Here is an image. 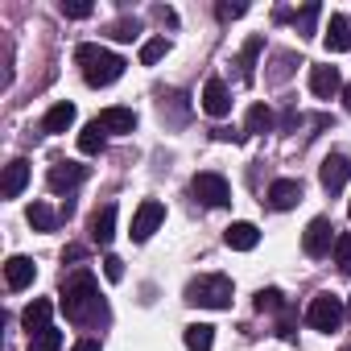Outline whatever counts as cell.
<instances>
[{
    "label": "cell",
    "mask_w": 351,
    "mask_h": 351,
    "mask_svg": "<svg viewBox=\"0 0 351 351\" xmlns=\"http://www.w3.org/2000/svg\"><path fill=\"white\" fill-rule=\"evenodd\" d=\"M58 298H62L58 306H62L66 322H75V326H99V322H108V302L99 298V281L87 269L75 273V277H66Z\"/></svg>",
    "instance_id": "cell-1"
},
{
    "label": "cell",
    "mask_w": 351,
    "mask_h": 351,
    "mask_svg": "<svg viewBox=\"0 0 351 351\" xmlns=\"http://www.w3.org/2000/svg\"><path fill=\"white\" fill-rule=\"evenodd\" d=\"M75 62H79V71H83V79L91 87H112L124 75V66H128L120 54H112L108 46H95V42H83L75 50Z\"/></svg>",
    "instance_id": "cell-2"
},
{
    "label": "cell",
    "mask_w": 351,
    "mask_h": 351,
    "mask_svg": "<svg viewBox=\"0 0 351 351\" xmlns=\"http://www.w3.org/2000/svg\"><path fill=\"white\" fill-rule=\"evenodd\" d=\"M232 277L223 273H203L186 285V302L191 306H203V310H228L232 306Z\"/></svg>",
    "instance_id": "cell-3"
},
{
    "label": "cell",
    "mask_w": 351,
    "mask_h": 351,
    "mask_svg": "<svg viewBox=\"0 0 351 351\" xmlns=\"http://www.w3.org/2000/svg\"><path fill=\"white\" fill-rule=\"evenodd\" d=\"M343 318H347V306H343V298H335V293H318L310 306H306V322L314 326V330H339L343 326Z\"/></svg>",
    "instance_id": "cell-4"
},
{
    "label": "cell",
    "mask_w": 351,
    "mask_h": 351,
    "mask_svg": "<svg viewBox=\"0 0 351 351\" xmlns=\"http://www.w3.org/2000/svg\"><path fill=\"white\" fill-rule=\"evenodd\" d=\"M191 195L203 203V207H228L232 203V186L223 173H195V182H191Z\"/></svg>",
    "instance_id": "cell-5"
},
{
    "label": "cell",
    "mask_w": 351,
    "mask_h": 351,
    "mask_svg": "<svg viewBox=\"0 0 351 351\" xmlns=\"http://www.w3.org/2000/svg\"><path fill=\"white\" fill-rule=\"evenodd\" d=\"M347 178H351V157H347V153H326L322 165H318L322 191H326V195H339V191L347 186Z\"/></svg>",
    "instance_id": "cell-6"
},
{
    "label": "cell",
    "mask_w": 351,
    "mask_h": 351,
    "mask_svg": "<svg viewBox=\"0 0 351 351\" xmlns=\"http://www.w3.org/2000/svg\"><path fill=\"white\" fill-rule=\"evenodd\" d=\"M83 182H87V165H79V161H54V165L46 169V186H50L54 195L75 191V186H83Z\"/></svg>",
    "instance_id": "cell-7"
},
{
    "label": "cell",
    "mask_w": 351,
    "mask_h": 351,
    "mask_svg": "<svg viewBox=\"0 0 351 351\" xmlns=\"http://www.w3.org/2000/svg\"><path fill=\"white\" fill-rule=\"evenodd\" d=\"M161 223H165V207H161L157 199H145V203L132 211V240H136V244H145Z\"/></svg>",
    "instance_id": "cell-8"
},
{
    "label": "cell",
    "mask_w": 351,
    "mask_h": 351,
    "mask_svg": "<svg viewBox=\"0 0 351 351\" xmlns=\"http://www.w3.org/2000/svg\"><path fill=\"white\" fill-rule=\"evenodd\" d=\"M335 223L326 219V215H318V219H310V228H306V236H302V248H306V256H326L330 248H335Z\"/></svg>",
    "instance_id": "cell-9"
},
{
    "label": "cell",
    "mask_w": 351,
    "mask_h": 351,
    "mask_svg": "<svg viewBox=\"0 0 351 351\" xmlns=\"http://www.w3.org/2000/svg\"><path fill=\"white\" fill-rule=\"evenodd\" d=\"M203 112L215 116V120H223L232 112V91H228L223 79H207V87H203Z\"/></svg>",
    "instance_id": "cell-10"
},
{
    "label": "cell",
    "mask_w": 351,
    "mask_h": 351,
    "mask_svg": "<svg viewBox=\"0 0 351 351\" xmlns=\"http://www.w3.org/2000/svg\"><path fill=\"white\" fill-rule=\"evenodd\" d=\"M95 124H99L104 132H112V136H128V132L136 128V112H132V108H116V104H112V108H104V112L95 116Z\"/></svg>",
    "instance_id": "cell-11"
},
{
    "label": "cell",
    "mask_w": 351,
    "mask_h": 351,
    "mask_svg": "<svg viewBox=\"0 0 351 351\" xmlns=\"http://www.w3.org/2000/svg\"><path fill=\"white\" fill-rule=\"evenodd\" d=\"M310 91H314L318 99L343 95V75H339V66H310Z\"/></svg>",
    "instance_id": "cell-12"
},
{
    "label": "cell",
    "mask_w": 351,
    "mask_h": 351,
    "mask_svg": "<svg viewBox=\"0 0 351 351\" xmlns=\"http://www.w3.org/2000/svg\"><path fill=\"white\" fill-rule=\"evenodd\" d=\"M298 203H302V182L298 178H277L269 186V207L273 211H293Z\"/></svg>",
    "instance_id": "cell-13"
},
{
    "label": "cell",
    "mask_w": 351,
    "mask_h": 351,
    "mask_svg": "<svg viewBox=\"0 0 351 351\" xmlns=\"http://www.w3.org/2000/svg\"><path fill=\"white\" fill-rule=\"evenodd\" d=\"M25 182H29V161H25V157H13V161L5 165V182H0V195H5V199H17V195L25 191Z\"/></svg>",
    "instance_id": "cell-14"
},
{
    "label": "cell",
    "mask_w": 351,
    "mask_h": 351,
    "mask_svg": "<svg viewBox=\"0 0 351 351\" xmlns=\"http://www.w3.org/2000/svg\"><path fill=\"white\" fill-rule=\"evenodd\" d=\"M50 314H54V302H46V298H34V302L25 306L21 322H25L29 339H34V335H42V330H50Z\"/></svg>",
    "instance_id": "cell-15"
},
{
    "label": "cell",
    "mask_w": 351,
    "mask_h": 351,
    "mask_svg": "<svg viewBox=\"0 0 351 351\" xmlns=\"http://www.w3.org/2000/svg\"><path fill=\"white\" fill-rule=\"evenodd\" d=\"M326 50L330 54H343V50H351V17H343V13H335L330 21H326Z\"/></svg>",
    "instance_id": "cell-16"
},
{
    "label": "cell",
    "mask_w": 351,
    "mask_h": 351,
    "mask_svg": "<svg viewBox=\"0 0 351 351\" xmlns=\"http://www.w3.org/2000/svg\"><path fill=\"white\" fill-rule=\"evenodd\" d=\"M112 236H116V203H104L91 215V240L95 244H112Z\"/></svg>",
    "instance_id": "cell-17"
},
{
    "label": "cell",
    "mask_w": 351,
    "mask_h": 351,
    "mask_svg": "<svg viewBox=\"0 0 351 351\" xmlns=\"http://www.w3.org/2000/svg\"><path fill=\"white\" fill-rule=\"evenodd\" d=\"M223 240H228L232 252H252V248L261 244V232H256V223H232V228L223 232Z\"/></svg>",
    "instance_id": "cell-18"
},
{
    "label": "cell",
    "mask_w": 351,
    "mask_h": 351,
    "mask_svg": "<svg viewBox=\"0 0 351 351\" xmlns=\"http://www.w3.org/2000/svg\"><path fill=\"white\" fill-rule=\"evenodd\" d=\"M34 277H38V269H34L29 256H9V265H5L9 289H25V285H34Z\"/></svg>",
    "instance_id": "cell-19"
},
{
    "label": "cell",
    "mask_w": 351,
    "mask_h": 351,
    "mask_svg": "<svg viewBox=\"0 0 351 351\" xmlns=\"http://www.w3.org/2000/svg\"><path fill=\"white\" fill-rule=\"evenodd\" d=\"M75 116H79V112H75V104H66V99H62V104H54V108L46 112L42 132H66V128L75 124Z\"/></svg>",
    "instance_id": "cell-20"
},
{
    "label": "cell",
    "mask_w": 351,
    "mask_h": 351,
    "mask_svg": "<svg viewBox=\"0 0 351 351\" xmlns=\"http://www.w3.org/2000/svg\"><path fill=\"white\" fill-rule=\"evenodd\" d=\"M182 339H186L191 351H211V347H215V326H207V322H191V326L182 330Z\"/></svg>",
    "instance_id": "cell-21"
},
{
    "label": "cell",
    "mask_w": 351,
    "mask_h": 351,
    "mask_svg": "<svg viewBox=\"0 0 351 351\" xmlns=\"http://www.w3.org/2000/svg\"><path fill=\"white\" fill-rule=\"evenodd\" d=\"M104 145H108V132L91 120L83 132H79V153H87V157H95V153H104Z\"/></svg>",
    "instance_id": "cell-22"
},
{
    "label": "cell",
    "mask_w": 351,
    "mask_h": 351,
    "mask_svg": "<svg viewBox=\"0 0 351 351\" xmlns=\"http://www.w3.org/2000/svg\"><path fill=\"white\" fill-rule=\"evenodd\" d=\"M273 128V108L269 104H252L244 116V132H269Z\"/></svg>",
    "instance_id": "cell-23"
},
{
    "label": "cell",
    "mask_w": 351,
    "mask_h": 351,
    "mask_svg": "<svg viewBox=\"0 0 351 351\" xmlns=\"http://www.w3.org/2000/svg\"><path fill=\"white\" fill-rule=\"evenodd\" d=\"M261 46H265L261 38H248V42H244V50H240V58H236V66H240V79H244V83H252V66H256Z\"/></svg>",
    "instance_id": "cell-24"
},
{
    "label": "cell",
    "mask_w": 351,
    "mask_h": 351,
    "mask_svg": "<svg viewBox=\"0 0 351 351\" xmlns=\"http://www.w3.org/2000/svg\"><path fill=\"white\" fill-rule=\"evenodd\" d=\"M25 219H29L34 232H54V228H58V215H54L46 203H34V207L25 211Z\"/></svg>",
    "instance_id": "cell-25"
},
{
    "label": "cell",
    "mask_w": 351,
    "mask_h": 351,
    "mask_svg": "<svg viewBox=\"0 0 351 351\" xmlns=\"http://www.w3.org/2000/svg\"><path fill=\"white\" fill-rule=\"evenodd\" d=\"M318 17H322V5H314V0H310V5H306L302 13H293V25H298V34H302V38H314V25H318Z\"/></svg>",
    "instance_id": "cell-26"
},
{
    "label": "cell",
    "mask_w": 351,
    "mask_h": 351,
    "mask_svg": "<svg viewBox=\"0 0 351 351\" xmlns=\"http://www.w3.org/2000/svg\"><path fill=\"white\" fill-rule=\"evenodd\" d=\"M136 34H141V21H136V17H120V21L108 25V38H112V42H132Z\"/></svg>",
    "instance_id": "cell-27"
},
{
    "label": "cell",
    "mask_w": 351,
    "mask_h": 351,
    "mask_svg": "<svg viewBox=\"0 0 351 351\" xmlns=\"http://www.w3.org/2000/svg\"><path fill=\"white\" fill-rule=\"evenodd\" d=\"M58 13H62V17H71V21H87V17L95 13V5H91V0H62Z\"/></svg>",
    "instance_id": "cell-28"
},
{
    "label": "cell",
    "mask_w": 351,
    "mask_h": 351,
    "mask_svg": "<svg viewBox=\"0 0 351 351\" xmlns=\"http://www.w3.org/2000/svg\"><path fill=\"white\" fill-rule=\"evenodd\" d=\"M256 310H261V314H277V310H289V306H285L281 289H261V293H256Z\"/></svg>",
    "instance_id": "cell-29"
},
{
    "label": "cell",
    "mask_w": 351,
    "mask_h": 351,
    "mask_svg": "<svg viewBox=\"0 0 351 351\" xmlns=\"http://www.w3.org/2000/svg\"><path fill=\"white\" fill-rule=\"evenodd\" d=\"M165 50H169V42H165V38H149V42L141 46V62H145V66H153V62H161V58H165Z\"/></svg>",
    "instance_id": "cell-30"
},
{
    "label": "cell",
    "mask_w": 351,
    "mask_h": 351,
    "mask_svg": "<svg viewBox=\"0 0 351 351\" xmlns=\"http://www.w3.org/2000/svg\"><path fill=\"white\" fill-rule=\"evenodd\" d=\"M58 347H62V330H54V326L29 339V351H58Z\"/></svg>",
    "instance_id": "cell-31"
},
{
    "label": "cell",
    "mask_w": 351,
    "mask_h": 351,
    "mask_svg": "<svg viewBox=\"0 0 351 351\" xmlns=\"http://www.w3.org/2000/svg\"><path fill=\"white\" fill-rule=\"evenodd\" d=\"M335 265H339L343 273H351V232H343V236L335 240Z\"/></svg>",
    "instance_id": "cell-32"
},
{
    "label": "cell",
    "mask_w": 351,
    "mask_h": 351,
    "mask_svg": "<svg viewBox=\"0 0 351 351\" xmlns=\"http://www.w3.org/2000/svg\"><path fill=\"white\" fill-rule=\"evenodd\" d=\"M244 13H248L244 0H240V5H228V0H219V5H215V17H219V21H236V17H244Z\"/></svg>",
    "instance_id": "cell-33"
},
{
    "label": "cell",
    "mask_w": 351,
    "mask_h": 351,
    "mask_svg": "<svg viewBox=\"0 0 351 351\" xmlns=\"http://www.w3.org/2000/svg\"><path fill=\"white\" fill-rule=\"evenodd\" d=\"M104 277L108 281H120L124 277V261L120 256H104Z\"/></svg>",
    "instance_id": "cell-34"
},
{
    "label": "cell",
    "mask_w": 351,
    "mask_h": 351,
    "mask_svg": "<svg viewBox=\"0 0 351 351\" xmlns=\"http://www.w3.org/2000/svg\"><path fill=\"white\" fill-rule=\"evenodd\" d=\"M153 21H161V25H169V29H173V25H178V13L165 9V5H157V9H153Z\"/></svg>",
    "instance_id": "cell-35"
},
{
    "label": "cell",
    "mask_w": 351,
    "mask_h": 351,
    "mask_svg": "<svg viewBox=\"0 0 351 351\" xmlns=\"http://www.w3.org/2000/svg\"><path fill=\"white\" fill-rule=\"evenodd\" d=\"M289 66H293V54H281V58H277V71H273V83L289 79Z\"/></svg>",
    "instance_id": "cell-36"
},
{
    "label": "cell",
    "mask_w": 351,
    "mask_h": 351,
    "mask_svg": "<svg viewBox=\"0 0 351 351\" xmlns=\"http://www.w3.org/2000/svg\"><path fill=\"white\" fill-rule=\"evenodd\" d=\"M215 141H244V132H236V128H215Z\"/></svg>",
    "instance_id": "cell-37"
},
{
    "label": "cell",
    "mask_w": 351,
    "mask_h": 351,
    "mask_svg": "<svg viewBox=\"0 0 351 351\" xmlns=\"http://www.w3.org/2000/svg\"><path fill=\"white\" fill-rule=\"evenodd\" d=\"M71 351H99V343H95V339H79Z\"/></svg>",
    "instance_id": "cell-38"
},
{
    "label": "cell",
    "mask_w": 351,
    "mask_h": 351,
    "mask_svg": "<svg viewBox=\"0 0 351 351\" xmlns=\"http://www.w3.org/2000/svg\"><path fill=\"white\" fill-rule=\"evenodd\" d=\"M79 256H83V248H79V244H71V248L62 252V261H79Z\"/></svg>",
    "instance_id": "cell-39"
},
{
    "label": "cell",
    "mask_w": 351,
    "mask_h": 351,
    "mask_svg": "<svg viewBox=\"0 0 351 351\" xmlns=\"http://www.w3.org/2000/svg\"><path fill=\"white\" fill-rule=\"evenodd\" d=\"M343 108L351 112V87H343Z\"/></svg>",
    "instance_id": "cell-40"
},
{
    "label": "cell",
    "mask_w": 351,
    "mask_h": 351,
    "mask_svg": "<svg viewBox=\"0 0 351 351\" xmlns=\"http://www.w3.org/2000/svg\"><path fill=\"white\" fill-rule=\"evenodd\" d=\"M347 215H351V203H347Z\"/></svg>",
    "instance_id": "cell-41"
},
{
    "label": "cell",
    "mask_w": 351,
    "mask_h": 351,
    "mask_svg": "<svg viewBox=\"0 0 351 351\" xmlns=\"http://www.w3.org/2000/svg\"><path fill=\"white\" fill-rule=\"evenodd\" d=\"M347 314H351V306H347Z\"/></svg>",
    "instance_id": "cell-42"
}]
</instances>
